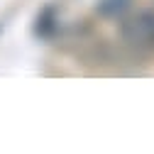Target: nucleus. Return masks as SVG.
I'll list each match as a JSON object with an SVG mask.
<instances>
[{
  "instance_id": "obj_1",
  "label": "nucleus",
  "mask_w": 154,
  "mask_h": 154,
  "mask_svg": "<svg viewBox=\"0 0 154 154\" xmlns=\"http://www.w3.org/2000/svg\"><path fill=\"white\" fill-rule=\"evenodd\" d=\"M122 42L134 51H154V12L142 10L120 25Z\"/></svg>"
}]
</instances>
